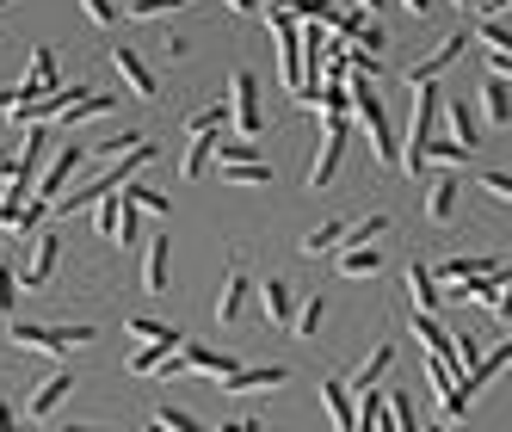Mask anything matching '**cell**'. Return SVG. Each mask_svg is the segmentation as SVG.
I'll return each instance as SVG.
<instances>
[{
	"label": "cell",
	"mask_w": 512,
	"mask_h": 432,
	"mask_svg": "<svg viewBox=\"0 0 512 432\" xmlns=\"http://www.w3.org/2000/svg\"><path fill=\"white\" fill-rule=\"evenodd\" d=\"M346 118H352L364 136H371L377 167H395V161H401V136H395V124H389V112H383L377 87L364 81V75H346Z\"/></svg>",
	"instance_id": "cell-1"
},
{
	"label": "cell",
	"mask_w": 512,
	"mask_h": 432,
	"mask_svg": "<svg viewBox=\"0 0 512 432\" xmlns=\"http://www.w3.org/2000/svg\"><path fill=\"white\" fill-rule=\"evenodd\" d=\"M155 155H161V149H155V142H136V149H130V155H124L118 167H105L99 179H87V186H81V192H56V198H50V210H56V216H75V210H93L99 198H112V192H124V186H130V179H136L142 167H149V161H155Z\"/></svg>",
	"instance_id": "cell-2"
},
{
	"label": "cell",
	"mask_w": 512,
	"mask_h": 432,
	"mask_svg": "<svg viewBox=\"0 0 512 432\" xmlns=\"http://www.w3.org/2000/svg\"><path fill=\"white\" fill-rule=\"evenodd\" d=\"M7 340L19 346V352H31V358H56V352H68V346H93V328H68V321H7Z\"/></svg>",
	"instance_id": "cell-3"
},
{
	"label": "cell",
	"mask_w": 512,
	"mask_h": 432,
	"mask_svg": "<svg viewBox=\"0 0 512 432\" xmlns=\"http://www.w3.org/2000/svg\"><path fill=\"white\" fill-rule=\"evenodd\" d=\"M414 87V118H408V142H401V161L395 167H408V173H420V149L432 142V118H438V81H408Z\"/></svg>",
	"instance_id": "cell-4"
},
{
	"label": "cell",
	"mask_w": 512,
	"mask_h": 432,
	"mask_svg": "<svg viewBox=\"0 0 512 432\" xmlns=\"http://www.w3.org/2000/svg\"><path fill=\"white\" fill-rule=\"evenodd\" d=\"M229 124L253 142L266 130V112H260V81L247 75V68H235V81H229Z\"/></svg>",
	"instance_id": "cell-5"
},
{
	"label": "cell",
	"mask_w": 512,
	"mask_h": 432,
	"mask_svg": "<svg viewBox=\"0 0 512 432\" xmlns=\"http://www.w3.org/2000/svg\"><path fill=\"white\" fill-rule=\"evenodd\" d=\"M56 87H62V62H56L50 44H38V50H31L25 81H19L13 93H19V105H31V99H44V93H56ZM19 105H13V112H19ZM13 112H7V118H13Z\"/></svg>",
	"instance_id": "cell-6"
},
{
	"label": "cell",
	"mask_w": 512,
	"mask_h": 432,
	"mask_svg": "<svg viewBox=\"0 0 512 432\" xmlns=\"http://www.w3.org/2000/svg\"><path fill=\"white\" fill-rule=\"evenodd\" d=\"M346 142H352V124H346V118H340V124H327L321 149H315V161H309V192H327V186H334V173H340V155H346Z\"/></svg>",
	"instance_id": "cell-7"
},
{
	"label": "cell",
	"mask_w": 512,
	"mask_h": 432,
	"mask_svg": "<svg viewBox=\"0 0 512 432\" xmlns=\"http://www.w3.org/2000/svg\"><path fill=\"white\" fill-rule=\"evenodd\" d=\"M93 161H87V149H75V142H68V149H56L50 161H44V173H38V186H31V198H56L62 186H68V179H75V173H87Z\"/></svg>",
	"instance_id": "cell-8"
},
{
	"label": "cell",
	"mask_w": 512,
	"mask_h": 432,
	"mask_svg": "<svg viewBox=\"0 0 512 432\" xmlns=\"http://www.w3.org/2000/svg\"><path fill=\"white\" fill-rule=\"evenodd\" d=\"M438 284H463V278H506V254H451L432 266Z\"/></svg>",
	"instance_id": "cell-9"
},
{
	"label": "cell",
	"mask_w": 512,
	"mask_h": 432,
	"mask_svg": "<svg viewBox=\"0 0 512 432\" xmlns=\"http://www.w3.org/2000/svg\"><path fill=\"white\" fill-rule=\"evenodd\" d=\"M284 383H290L284 365H235L223 377V395H235V402H241V395H266V389H284Z\"/></svg>",
	"instance_id": "cell-10"
},
{
	"label": "cell",
	"mask_w": 512,
	"mask_h": 432,
	"mask_svg": "<svg viewBox=\"0 0 512 432\" xmlns=\"http://www.w3.org/2000/svg\"><path fill=\"white\" fill-rule=\"evenodd\" d=\"M463 56H469V31H451L438 50H426L420 62H408V81H438V75H445V68H457Z\"/></svg>",
	"instance_id": "cell-11"
},
{
	"label": "cell",
	"mask_w": 512,
	"mask_h": 432,
	"mask_svg": "<svg viewBox=\"0 0 512 432\" xmlns=\"http://www.w3.org/2000/svg\"><path fill=\"white\" fill-rule=\"evenodd\" d=\"M235 365H241L235 352H210V346H192V340L173 352V371H198V377H216V383H223Z\"/></svg>",
	"instance_id": "cell-12"
},
{
	"label": "cell",
	"mask_w": 512,
	"mask_h": 432,
	"mask_svg": "<svg viewBox=\"0 0 512 432\" xmlns=\"http://www.w3.org/2000/svg\"><path fill=\"white\" fill-rule=\"evenodd\" d=\"M321 408L334 432H358V395L346 389V377H321Z\"/></svg>",
	"instance_id": "cell-13"
},
{
	"label": "cell",
	"mask_w": 512,
	"mask_h": 432,
	"mask_svg": "<svg viewBox=\"0 0 512 432\" xmlns=\"http://www.w3.org/2000/svg\"><path fill=\"white\" fill-rule=\"evenodd\" d=\"M56 254H62L56 235H38V241H31V266L13 272V278H19V297H25V291H44V284L56 278Z\"/></svg>",
	"instance_id": "cell-14"
},
{
	"label": "cell",
	"mask_w": 512,
	"mask_h": 432,
	"mask_svg": "<svg viewBox=\"0 0 512 432\" xmlns=\"http://www.w3.org/2000/svg\"><path fill=\"white\" fill-rule=\"evenodd\" d=\"M167 278H173V235H155L149 247H142V291L161 297Z\"/></svg>",
	"instance_id": "cell-15"
},
{
	"label": "cell",
	"mask_w": 512,
	"mask_h": 432,
	"mask_svg": "<svg viewBox=\"0 0 512 432\" xmlns=\"http://www.w3.org/2000/svg\"><path fill=\"white\" fill-rule=\"evenodd\" d=\"M68 395H75V371H56V377H44L38 389L25 395V414H31V420H44V414H56V408L68 402Z\"/></svg>",
	"instance_id": "cell-16"
},
{
	"label": "cell",
	"mask_w": 512,
	"mask_h": 432,
	"mask_svg": "<svg viewBox=\"0 0 512 432\" xmlns=\"http://www.w3.org/2000/svg\"><path fill=\"white\" fill-rule=\"evenodd\" d=\"M112 68H118V75H124V87H130L136 99H155V93H161V81H155V68L142 62L136 50H124V44H118V50H112Z\"/></svg>",
	"instance_id": "cell-17"
},
{
	"label": "cell",
	"mask_w": 512,
	"mask_h": 432,
	"mask_svg": "<svg viewBox=\"0 0 512 432\" xmlns=\"http://www.w3.org/2000/svg\"><path fill=\"white\" fill-rule=\"evenodd\" d=\"M457 198H463V179H457V173L432 179V192H426V223H438V229H445L451 216H457Z\"/></svg>",
	"instance_id": "cell-18"
},
{
	"label": "cell",
	"mask_w": 512,
	"mask_h": 432,
	"mask_svg": "<svg viewBox=\"0 0 512 432\" xmlns=\"http://www.w3.org/2000/svg\"><path fill=\"white\" fill-rule=\"evenodd\" d=\"M260 309H266L272 328H284V321L297 315V291H290V278H278V272H272V278L260 284Z\"/></svg>",
	"instance_id": "cell-19"
},
{
	"label": "cell",
	"mask_w": 512,
	"mask_h": 432,
	"mask_svg": "<svg viewBox=\"0 0 512 432\" xmlns=\"http://www.w3.org/2000/svg\"><path fill=\"white\" fill-rule=\"evenodd\" d=\"M124 328H130L136 346H186V334H179L173 321H155V315H130Z\"/></svg>",
	"instance_id": "cell-20"
},
{
	"label": "cell",
	"mask_w": 512,
	"mask_h": 432,
	"mask_svg": "<svg viewBox=\"0 0 512 432\" xmlns=\"http://www.w3.org/2000/svg\"><path fill=\"white\" fill-rule=\"evenodd\" d=\"M408 291H414L420 315H432V309H445V291H438V278H432V266H426V260H414V266H408Z\"/></svg>",
	"instance_id": "cell-21"
},
{
	"label": "cell",
	"mask_w": 512,
	"mask_h": 432,
	"mask_svg": "<svg viewBox=\"0 0 512 432\" xmlns=\"http://www.w3.org/2000/svg\"><path fill=\"white\" fill-rule=\"evenodd\" d=\"M389 365H395V346H377V352H371V358H364V365H358V371L346 377V389H352V395H364V389H377Z\"/></svg>",
	"instance_id": "cell-22"
},
{
	"label": "cell",
	"mask_w": 512,
	"mask_h": 432,
	"mask_svg": "<svg viewBox=\"0 0 512 432\" xmlns=\"http://www.w3.org/2000/svg\"><path fill=\"white\" fill-rule=\"evenodd\" d=\"M247 297H253V278L247 272H229L223 278V297H216V321H235L247 309Z\"/></svg>",
	"instance_id": "cell-23"
},
{
	"label": "cell",
	"mask_w": 512,
	"mask_h": 432,
	"mask_svg": "<svg viewBox=\"0 0 512 432\" xmlns=\"http://www.w3.org/2000/svg\"><path fill=\"white\" fill-rule=\"evenodd\" d=\"M223 186H272V167L266 161H216Z\"/></svg>",
	"instance_id": "cell-24"
},
{
	"label": "cell",
	"mask_w": 512,
	"mask_h": 432,
	"mask_svg": "<svg viewBox=\"0 0 512 432\" xmlns=\"http://www.w3.org/2000/svg\"><path fill=\"white\" fill-rule=\"evenodd\" d=\"M469 155H475V149H463L457 136H451V142H426V149H420V167H451V173H457V167H469Z\"/></svg>",
	"instance_id": "cell-25"
},
{
	"label": "cell",
	"mask_w": 512,
	"mask_h": 432,
	"mask_svg": "<svg viewBox=\"0 0 512 432\" xmlns=\"http://www.w3.org/2000/svg\"><path fill=\"white\" fill-rule=\"evenodd\" d=\"M383 235H389V210H377V216H364V223H346L340 247H377Z\"/></svg>",
	"instance_id": "cell-26"
},
{
	"label": "cell",
	"mask_w": 512,
	"mask_h": 432,
	"mask_svg": "<svg viewBox=\"0 0 512 432\" xmlns=\"http://www.w3.org/2000/svg\"><path fill=\"white\" fill-rule=\"evenodd\" d=\"M334 266H340L346 278H371V272L383 266V254H371V247H334Z\"/></svg>",
	"instance_id": "cell-27"
},
{
	"label": "cell",
	"mask_w": 512,
	"mask_h": 432,
	"mask_svg": "<svg viewBox=\"0 0 512 432\" xmlns=\"http://www.w3.org/2000/svg\"><path fill=\"white\" fill-rule=\"evenodd\" d=\"M210 155H216V136H192V149L179 155V179H204L210 173Z\"/></svg>",
	"instance_id": "cell-28"
},
{
	"label": "cell",
	"mask_w": 512,
	"mask_h": 432,
	"mask_svg": "<svg viewBox=\"0 0 512 432\" xmlns=\"http://www.w3.org/2000/svg\"><path fill=\"white\" fill-rule=\"evenodd\" d=\"M482 105H488V124H500V130H506V118H512V87H506L500 75H488V87H482Z\"/></svg>",
	"instance_id": "cell-29"
},
{
	"label": "cell",
	"mask_w": 512,
	"mask_h": 432,
	"mask_svg": "<svg viewBox=\"0 0 512 432\" xmlns=\"http://www.w3.org/2000/svg\"><path fill=\"white\" fill-rule=\"evenodd\" d=\"M475 44H482L488 56H494V50H512V38H506V13H482V19H475Z\"/></svg>",
	"instance_id": "cell-30"
},
{
	"label": "cell",
	"mask_w": 512,
	"mask_h": 432,
	"mask_svg": "<svg viewBox=\"0 0 512 432\" xmlns=\"http://www.w3.org/2000/svg\"><path fill=\"white\" fill-rule=\"evenodd\" d=\"M438 112L451 118V136L463 142V149H475V118H469V99H438Z\"/></svg>",
	"instance_id": "cell-31"
},
{
	"label": "cell",
	"mask_w": 512,
	"mask_h": 432,
	"mask_svg": "<svg viewBox=\"0 0 512 432\" xmlns=\"http://www.w3.org/2000/svg\"><path fill=\"white\" fill-rule=\"evenodd\" d=\"M118 112V99H105V93H87L81 105H68V112L56 118V124H87V118H112Z\"/></svg>",
	"instance_id": "cell-32"
},
{
	"label": "cell",
	"mask_w": 512,
	"mask_h": 432,
	"mask_svg": "<svg viewBox=\"0 0 512 432\" xmlns=\"http://www.w3.org/2000/svg\"><path fill=\"white\" fill-rule=\"evenodd\" d=\"M321 321H327V297H297V315H290V328L309 340V334H321Z\"/></svg>",
	"instance_id": "cell-33"
},
{
	"label": "cell",
	"mask_w": 512,
	"mask_h": 432,
	"mask_svg": "<svg viewBox=\"0 0 512 432\" xmlns=\"http://www.w3.org/2000/svg\"><path fill=\"white\" fill-rule=\"evenodd\" d=\"M173 352H179V346H136V352H130V371H136V377H155V371L173 365Z\"/></svg>",
	"instance_id": "cell-34"
},
{
	"label": "cell",
	"mask_w": 512,
	"mask_h": 432,
	"mask_svg": "<svg viewBox=\"0 0 512 432\" xmlns=\"http://www.w3.org/2000/svg\"><path fill=\"white\" fill-rule=\"evenodd\" d=\"M340 235H346V223H321V229H309V235H303V260L334 254V247H340Z\"/></svg>",
	"instance_id": "cell-35"
},
{
	"label": "cell",
	"mask_w": 512,
	"mask_h": 432,
	"mask_svg": "<svg viewBox=\"0 0 512 432\" xmlns=\"http://www.w3.org/2000/svg\"><path fill=\"white\" fill-rule=\"evenodd\" d=\"M414 340H420V352H445L451 358V334L438 328L432 315H420V309H414Z\"/></svg>",
	"instance_id": "cell-36"
},
{
	"label": "cell",
	"mask_w": 512,
	"mask_h": 432,
	"mask_svg": "<svg viewBox=\"0 0 512 432\" xmlns=\"http://www.w3.org/2000/svg\"><path fill=\"white\" fill-rule=\"evenodd\" d=\"M118 204H130V210H155V216H167V210H173V204H167L155 186H136V179H130L124 192H118Z\"/></svg>",
	"instance_id": "cell-37"
},
{
	"label": "cell",
	"mask_w": 512,
	"mask_h": 432,
	"mask_svg": "<svg viewBox=\"0 0 512 432\" xmlns=\"http://www.w3.org/2000/svg\"><path fill=\"white\" fill-rule=\"evenodd\" d=\"M179 7H192V0H130L124 19H142V25H149V19H167V13H179Z\"/></svg>",
	"instance_id": "cell-38"
},
{
	"label": "cell",
	"mask_w": 512,
	"mask_h": 432,
	"mask_svg": "<svg viewBox=\"0 0 512 432\" xmlns=\"http://www.w3.org/2000/svg\"><path fill=\"white\" fill-rule=\"evenodd\" d=\"M223 124H229V105H204V112H192V118H186V130H192V136H223Z\"/></svg>",
	"instance_id": "cell-39"
},
{
	"label": "cell",
	"mask_w": 512,
	"mask_h": 432,
	"mask_svg": "<svg viewBox=\"0 0 512 432\" xmlns=\"http://www.w3.org/2000/svg\"><path fill=\"white\" fill-rule=\"evenodd\" d=\"M352 50H358V56H383V50H389V38H383V25H377V19H364V25L352 31Z\"/></svg>",
	"instance_id": "cell-40"
},
{
	"label": "cell",
	"mask_w": 512,
	"mask_h": 432,
	"mask_svg": "<svg viewBox=\"0 0 512 432\" xmlns=\"http://www.w3.org/2000/svg\"><path fill=\"white\" fill-rule=\"evenodd\" d=\"M136 142H142L136 130H112V136H105V142H99V149H87V161H99V155H130V149H136Z\"/></svg>",
	"instance_id": "cell-41"
},
{
	"label": "cell",
	"mask_w": 512,
	"mask_h": 432,
	"mask_svg": "<svg viewBox=\"0 0 512 432\" xmlns=\"http://www.w3.org/2000/svg\"><path fill=\"white\" fill-rule=\"evenodd\" d=\"M389 420H395V432H420V414H414V402H408V395H389Z\"/></svg>",
	"instance_id": "cell-42"
},
{
	"label": "cell",
	"mask_w": 512,
	"mask_h": 432,
	"mask_svg": "<svg viewBox=\"0 0 512 432\" xmlns=\"http://www.w3.org/2000/svg\"><path fill=\"white\" fill-rule=\"evenodd\" d=\"M0 315H7V321L19 315V278H13V266H7V260H0Z\"/></svg>",
	"instance_id": "cell-43"
},
{
	"label": "cell",
	"mask_w": 512,
	"mask_h": 432,
	"mask_svg": "<svg viewBox=\"0 0 512 432\" xmlns=\"http://www.w3.org/2000/svg\"><path fill=\"white\" fill-rule=\"evenodd\" d=\"M475 358H482V346H475L469 334H451V371H457V377L475 365Z\"/></svg>",
	"instance_id": "cell-44"
},
{
	"label": "cell",
	"mask_w": 512,
	"mask_h": 432,
	"mask_svg": "<svg viewBox=\"0 0 512 432\" xmlns=\"http://www.w3.org/2000/svg\"><path fill=\"white\" fill-rule=\"evenodd\" d=\"M155 420H161V426H167V432H210V426H198V420H192V414H186V408H173V402H167V408H161V414H155Z\"/></svg>",
	"instance_id": "cell-45"
},
{
	"label": "cell",
	"mask_w": 512,
	"mask_h": 432,
	"mask_svg": "<svg viewBox=\"0 0 512 432\" xmlns=\"http://www.w3.org/2000/svg\"><path fill=\"white\" fill-rule=\"evenodd\" d=\"M93 223H99L105 241H112V235H118V198H99V204H93Z\"/></svg>",
	"instance_id": "cell-46"
},
{
	"label": "cell",
	"mask_w": 512,
	"mask_h": 432,
	"mask_svg": "<svg viewBox=\"0 0 512 432\" xmlns=\"http://www.w3.org/2000/svg\"><path fill=\"white\" fill-rule=\"evenodd\" d=\"M475 179H482V192H488V198H500V204L512 198V179H506L500 167H488V173H475Z\"/></svg>",
	"instance_id": "cell-47"
},
{
	"label": "cell",
	"mask_w": 512,
	"mask_h": 432,
	"mask_svg": "<svg viewBox=\"0 0 512 432\" xmlns=\"http://www.w3.org/2000/svg\"><path fill=\"white\" fill-rule=\"evenodd\" d=\"M81 13H87L93 25H118V7H112V0H81Z\"/></svg>",
	"instance_id": "cell-48"
},
{
	"label": "cell",
	"mask_w": 512,
	"mask_h": 432,
	"mask_svg": "<svg viewBox=\"0 0 512 432\" xmlns=\"http://www.w3.org/2000/svg\"><path fill=\"white\" fill-rule=\"evenodd\" d=\"M0 432H19V420H13V402H0Z\"/></svg>",
	"instance_id": "cell-49"
},
{
	"label": "cell",
	"mask_w": 512,
	"mask_h": 432,
	"mask_svg": "<svg viewBox=\"0 0 512 432\" xmlns=\"http://www.w3.org/2000/svg\"><path fill=\"white\" fill-rule=\"evenodd\" d=\"M401 7H408L414 19H426V13H432V0H401Z\"/></svg>",
	"instance_id": "cell-50"
},
{
	"label": "cell",
	"mask_w": 512,
	"mask_h": 432,
	"mask_svg": "<svg viewBox=\"0 0 512 432\" xmlns=\"http://www.w3.org/2000/svg\"><path fill=\"white\" fill-rule=\"evenodd\" d=\"M223 7H235V13H260V0H223Z\"/></svg>",
	"instance_id": "cell-51"
},
{
	"label": "cell",
	"mask_w": 512,
	"mask_h": 432,
	"mask_svg": "<svg viewBox=\"0 0 512 432\" xmlns=\"http://www.w3.org/2000/svg\"><path fill=\"white\" fill-rule=\"evenodd\" d=\"M352 7H358V13H377V7H383V0H352Z\"/></svg>",
	"instance_id": "cell-52"
},
{
	"label": "cell",
	"mask_w": 512,
	"mask_h": 432,
	"mask_svg": "<svg viewBox=\"0 0 512 432\" xmlns=\"http://www.w3.org/2000/svg\"><path fill=\"white\" fill-rule=\"evenodd\" d=\"M451 7H463V13H482V0H451Z\"/></svg>",
	"instance_id": "cell-53"
},
{
	"label": "cell",
	"mask_w": 512,
	"mask_h": 432,
	"mask_svg": "<svg viewBox=\"0 0 512 432\" xmlns=\"http://www.w3.org/2000/svg\"><path fill=\"white\" fill-rule=\"evenodd\" d=\"M68 432H105V426H68Z\"/></svg>",
	"instance_id": "cell-54"
},
{
	"label": "cell",
	"mask_w": 512,
	"mask_h": 432,
	"mask_svg": "<svg viewBox=\"0 0 512 432\" xmlns=\"http://www.w3.org/2000/svg\"><path fill=\"white\" fill-rule=\"evenodd\" d=\"M149 432H167V426H161V420H149Z\"/></svg>",
	"instance_id": "cell-55"
},
{
	"label": "cell",
	"mask_w": 512,
	"mask_h": 432,
	"mask_svg": "<svg viewBox=\"0 0 512 432\" xmlns=\"http://www.w3.org/2000/svg\"><path fill=\"white\" fill-rule=\"evenodd\" d=\"M420 432H445V426H420Z\"/></svg>",
	"instance_id": "cell-56"
},
{
	"label": "cell",
	"mask_w": 512,
	"mask_h": 432,
	"mask_svg": "<svg viewBox=\"0 0 512 432\" xmlns=\"http://www.w3.org/2000/svg\"><path fill=\"white\" fill-rule=\"evenodd\" d=\"M0 38H7V19H0Z\"/></svg>",
	"instance_id": "cell-57"
},
{
	"label": "cell",
	"mask_w": 512,
	"mask_h": 432,
	"mask_svg": "<svg viewBox=\"0 0 512 432\" xmlns=\"http://www.w3.org/2000/svg\"><path fill=\"white\" fill-rule=\"evenodd\" d=\"M0 7H7V0H0Z\"/></svg>",
	"instance_id": "cell-58"
}]
</instances>
